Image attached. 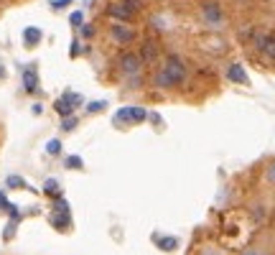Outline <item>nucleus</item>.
<instances>
[{
	"mask_svg": "<svg viewBox=\"0 0 275 255\" xmlns=\"http://www.w3.org/2000/svg\"><path fill=\"white\" fill-rule=\"evenodd\" d=\"M82 36H84V38H92V36H94V26L82 23Z\"/></svg>",
	"mask_w": 275,
	"mask_h": 255,
	"instance_id": "bb28decb",
	"label": "nucleus"
},
{
	"mask_svg": "<svg viewBox=\"0 0 275 255\" xmlns=\"http://www.w3.org/2000/svg\"><path fill=\"white\" fill-rule=\"evenodd\" d=\"M8 207H10V202L5 197V191H0V212H8Z\"/></svg>",
	"mask_w": 275,
	"mask_h": 255,
	"instance_id": "cd10ccee",
	"label": "nucleus"
},
{
	"mask_svg": "<svg viewBox=\"0 0 275 255\" xmlns=\"http://www.w3.org/2000/svg\"><path fill=\"white\" fill-rule=\"evenodd\" d=\"M143 56L140 54H122L120 56V69H122V74H138L140 69H143Z\"/></svg>",
	"mask_w": 275,
	"mask_h": 255,
	"instance_id": "39448f33",
	"label": "nucleus"
},
{
	"mask_svg": "<svg viewBox=\"0 0 275 255\" xmlns=\"http://www.w3.org/2000/svg\"><path fill=\"white\" fill-rule=\"evenodd\" d=\"M265 181L275 186V161H270V163L265 166Z\"/></svg>",
	"mask_w": 275,
	"mask_h": 255,
	"instance_id": "6ab92c4d",
	"label": "nucleus"
},
{
	"mask_svg": "<svg viewBox=\"0 0 275 255\" xmlns=\"http://www.w3.org/2000/svg\"><path fill=\"white\" fill-rule=\"evenodd\" d=\"M255 46L260 49V54H263L268 61L275 64V36H270V33H258V36H255Z\"/></svg>",
	"mask_w": 275,
	"mask_h": 255,
	"instance_id": "20e7f679",
	"label": "nucleus"
},
{
	"mask_svg": "<svg viewBox=\"0 0 275 255\" xmlns=\"http://www.w3.org/2000/svg\"><path fill=\"white\" fill-rule=\"evenodd\" d=\"M77 54H79V41L74 38V41H72V51H69V56H77Z\"/></svg>",
	"mask_w": 275,
	"mask_h": 255,
	"instance_id": "7c9ffc66",
	"label": "nucleus"
},
{
	"mask_svg": "<svg viewBox=\"0 0 275 255\" xmlns=\"http://www.w3.org/2000/svg\"><path fill=\"white\" fill-rule=\"evenodd\" d=\"M15 222H18V220H10V222L5 225V230H3V240H5V243L13 240V235H15Z\"/></svg>",
	"mask_w": 275,
	"mask_h": 255,
	"instance_id": "a211bd4d",
	"label": "nucleus"
},
{
	"mask_svg": "<svg viewBox=\"0 0 275 255\" xmlns=\"http://www.w3.org/2000/svg\"><path fill=\"white\" fill-rule=\"evenodd\" d=\"M41 28H36V26H28V28H23V44L26 46H36L38 41H41Z\"/></svg>",
	"mask_w": 275,
	"mask_h": 255,
	"instance_id": "4468645a",
	"label": "nucleus"
},
{
	"mask_svg": "<svg viewBox=\"0 0 275 255\" xmlns=\"http://www.w3.org/2000/svg\"><path fill=\"white\" fill-rule=\"evenodd\" d=\"M158 54H161V44L156 38H145L143 41V46H140V56H143V61L148 64V61H156L158 59Z\"/></svg>",
	"mask_w": 275,
	"mask_h": 255,
	"instance_id": "9d476101",
	"label": "nucleus"
},
{
	"mask_svg": "<svg viewBox=\"0 0 275 255\" xmlns=\"http://www.w3.org/2000/svg\"><path fill=\"white\" fill-rule=\"evenodd\" d=\"M122 3L128 5L130 13H140V8H143V0H122Z\"/></svg>",
	"mask_w": 275,
	"mask_h": 255,
	"instance_id": "4be33fe9",
	"label": "nucleus"
},
{
	"mask_svg": "<svg viewBox=\"0 0 275 255\" xmlns=\"http://www.w3.org/2000/svg\"><path fill=\"white\" fill-rule=\"evenodd\" d=\"M5 184H8L10 189H13V186H18V189H26V186H28V184H26L23 179H20V176H8V179H5Z\"/></svg>",
	"mask_w": 275,
	"mask_h": 255,
	"instance_id": "412c9836",
	"label": "nucleus"
},
{
	"mask_svg": "<svg viewBox=\"0 0 275 255\" xmlns=\"http://www.w3.org/2000/svg\"><path fill=\"white\" fill-rule=\"evenodd\" d=\"M31 110H33V113H36V115H41V113H44V108H41V105H38V102H36V105H33V108H31Z\"/></svg>",
	"mask_w": 275,
	"mask_h": 255,
	"instance_id": "473e14b6",
	"label": "nucleus"
},
{
	"mask_svg": "<svg viewBox=\"0 0 275 255\" xmlns=\"http://www.w3.org/2000/svg\"><path fill=\"white\" fill-rule=\"evenodd\" d=\"M61 186H59V181L56 179H46V184H44V194H49V197H61V191H59Z\"/></svg>",
	"mask_w": 275,
	"mask_h": 255,
	"instance_id": "2eb2a0df",
	"label": "nucleus"
},
{
	"mask_svg": "<svg viewBox=\"0 0 275 255\" xmlns=\"http://www.w3.org/2000/svg\"><path fill=\"white\" fill-rule=\"evenodd\" d=\"M153 243H156L163 253H174V250H179V238H161V235H156Z\"/></svg>",
	"mask_w": 275,
	"mask_h": 255,
	"instance_id": "ddd939ff",
	"label": "nucleus"
},
{
	"mask_svg": "<svg viewBox=\"0 0 275 255\" xmlns=\"http://www.w3.org/2000/svg\"><path fill=\"white\" fill-rule=\"evenodd\" d=\"M72 128H77V118H64V120H61V130H72Z\"/></svg>",
	"mask_w": 275,
	"mask_h": 255,
	"instance_id": "b1692460",
	"label": "nucleus"
},
{
	"mask_svg": "<svg viewBox=\"0 0 275 255\" xmlns=\"http://www.w3.org/2000/svg\"><path fill=\"white\" fill-rule=\"evenodd\" d=\"M69 23H72L74 28H82V23H84V13H82V10H74V13L69 15Z\"/></svg>",
	"mask_w": 275,
	"mask_h": 255,
	"instance_id": "f3484780",
	"label": "nucleus"
},
{
	"mask_svg": "<svg viewBox=\"0 0 275 255\" xmlns=\"http://www.w3.org/2000/svg\"><path fill=\"white\" fill-rule=\"evenodd\" d=\"M77 105H82V95L79 92H67L64 97H59L54 102V110L61 115V118H69L74 110H77Z\"/></svg>",
	"mask_w": 275,
	"mask_h": 255,
	"instance_id": "f03ea898",
	"label": "nucleus"
},
{
	"mask_svg": "<svg viewBox=\"0 0 275 255\" xmlns=\"http://www.w3.org/2000/svg\"><path fill=\"white\" fill-rule=\"evenodd\" d=\"M104 105H107L104 100H99V102H90V105H87V110H90V113H99V110H104Z\"/></svg>",
	"mask_w": 275,
	"mask_h": 255,
	"instance_id": "393cba45",
	"label": "nucleus"
},
{
	"mask_svg": "<svg viewBox=\"0 0 275 255\" xmlns=\"http://www.w3.org/2000/svg\"><path fill=\"white\" fill-rule=\"evenodd\" d=\"M8 215H10V220H18V217H20V209H18L15 204H10V207H8Z\"/></svg>",
	"mask_w": 275,
	"mask_h": 255,
	"instance_id": "c756f323",
	"label": "nucleus"
},
{
	"mask_svg": "<svg viewBox=\"0 0 275 255\" xmlns=\"http://www.w3.org/2000/svg\"><path fill=\"white\" fill-rule=\"evenodd\" d=\"M163 67L171 72L179 82L186 79V67H183V61L179 59V54H166V61H163Z\"/></svg>",
	"mask_w": 275,
	"mask_h": 255,
	"instance_id": "0eeeda50",
	"label": "nucleus"
},
{
	"mask_svg": "<svg viewBox=\"0 0 275 255\" xmlns=\"http://www.w3.org/2000/svg\"><path fill=\"white\" fill-rule=\"evenodd\" d=\"M23 90H26L28 95H36V92H38V74H36L33 69H26V72H23Z\"/></svg>",
	"mask_w": 275,
	"mask_h": 255,
	"instance_id": "f8f14e48",
	"label": "nucleus"
},
{
	"mask_svg": "<svg viewBox=\"0 0 275 255\" xmlns=\"http://www.w3.org/2000/svg\"><path fill=\"white\" fill-rule=\"evenodd\" d=\"M110 36L117 41V44H130V41L135 38V31L128 26V23H115L110 28Z\"/></svg>",
	"mask_w": 275,
	"mask_h": 255,
	"instance_id": "1a4fd4ad",
	"label": "nucleus"
},
{
	"mask_svg": "<svg viewBox=\"0 0 275 255\" xmlns=\"http://www.w3.org/2000/svg\"><path fill=\"white\" fill-rule=\"evenodd\" d=\"M153 84H156L158 90H174V87H179L181 82H179L171 72H168V69L163 67V69H158V72L153 74Z\"/></svg>",
	"mask_w": 275,
	"mask_h": 255,
	"instance_id": "423d86ee",
	"label": "nucleus"
},
{
	"mask_svg": "<svg viewBox=\"0 0 275 255\" xmlns=\"http://www.w3.org/2000/svg\"><path fill=\"white\" fill-rule=\"evenodd\" d=\"M72 0H51V8L54 10H59V8H64V5H69Z\"/></svg>",
	"mask_w": 275,
	"mask_h": 255,
	"instance_id": "c85d7f7f",
	"label": "nucleus"
},
{
	"mask_svg": "<svg viewBox=\"0 0 275 255\" xmlns=\"http://www.w3.org/2000/svg\"><path fill=\"white\" fill-rule=\"evenodd\" d=\"M201 18H204V23L211 26V28H219L224 23V10L219 3H204L201 5Z\"/></svg>",
	"mask_w": 275,
	"mask_h": 255,
	"instance_id": "7ed1b4c3",
	"label": "nucleus"
},
{
	"mask_svg": "<svg viewBox=\"0 0 275 255\" xmlns=\"http://www.w3.org/2000/svg\"><path fill=\"white\" fill-rule=\"evenodd\" d=\"M240 255H260V253H258V250H252V248H247V250H242Z\"/></svg>",
	"mask_w": 275,
	"mask_h": 255,
	"instance_id": "2f4dec72",
	"label": "nucleus"
},
{
	"mask_svg": "<svg viewBox=\"0 0 275 255\" xmlns=\"http://www.w3.org/2000/svg\"><path fill=\"white\" fill-rule=\"evenodd\" d=\"M252 217H255V222H263V220H265V207H263V204H260V207H255Z\"/></svg>",
	"mask_w": 275,
	"mask_h": 255,
	"instance_id": "a878e982",
	"label": "nucleus"
},
{
	"mask_svg": "<svg viewBox=\"0 0 275 255\" xmlns=\"http://www.w3.org/2000/svg\"><path fill=\"white\" fill-rule=\"evenodd\" d=\"M46 151H49L51 156H59V153H61V140H56V138L49 140V143H46Z\"/></svg>",
	"mask_w": 275,
	"mask_h": 255,
	"instance_id": "aec40b11",
	"label": "nucleus"
},
{
	"mask_svg": "<svg viewBox=\"0 0 275 255\" xmlns=\"http://www.w3.org/2000/svg\"><path fill=\"white\" fill-rule=\"evenodd\" d=\"M227 79H229V82H235V84H250L247 72H245L242 64H229V69H227Z\"/></svg>",
	"mask_w": 275,
	"mask_h": 255,
	"instance_id": "9b49d317",
	"label": "nucleus"
},
{
	"mask_svg": "<svg viewBox=\"0 0 275 255\" xmlns=\"http://www.w3.org/2000/svg\"><path fill=\"white\" fill-rule=\"evenodd\" d=\"M148 118V110L145 108H135V105H128V108H120L112 118L115 125H135V123H143Z\"/></svg>",
	"mask_w": 275,
	"mask_h": 255,
	"instance_id": "f257e3e1",
	"label": "nucleus"
},
{
	"mask_svg": "<svg viewBox=\"0 0 275 255\" xmlns=\"http://www.w3.org/2000/svg\"><path fill=\"white\" fill-rule=\"evenodd\" d=\"M51 225H54L56 230H69V225H72V215H54Z\"/></svg>",
	"mask_w": 275,
	"mask_h": 255,
	"instance_id": "dca6fc26",
	"label": "nucleus"
},
{
	"mask_svg": "<svg viewBox=\"0 0 275 255\" xmlns=\"http://www.w3.org/2000/svg\"><path fill=\"white\" fill-rule=\"evenodd\" d=\"M107 15H110V18H115L117 23H130L135 13H130L125 3H110V5H107Z\"/></svg>",
	"mask_w": 275,
	"mask_h": 255,
	"instance_id": "6e6552de",
	"label": "nucleus"
},
{
	"mask_svg": "<svg viewBox=\"0 0 275 255\" xmlns=\"http://www.w3.org/2000/svg\"><path fill=\"white\" fill-rule=\"evenodd\" d=\"M0 74H3V69H0Z\"/></svg>",
	"mask_w": 275,
	"mask_h": 255,
	"instance_id": "72a5a7b5",
	"label": "nucleus"
},
{
	"mask_svg": "<svg viewBox=\"0 0 275 255\" xmlns=\"http://www.w3.org/2000/svg\"><path fill=\"white\" fill-rule=\"evenodd\" d=\"M82 166H84V161L79 156H69L67 158V168H82Z\"/></svg>",
	"mask_w": 275,
	"mask_h": 255,
	"instance_id": "5701e85b",
	"label": "nucleus"
}]
</instances>
